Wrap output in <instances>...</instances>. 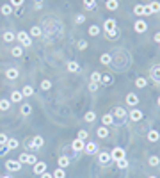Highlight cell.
I'll use <instances>...</instances> for the list:
<instances>
[{
  "label": "cell",
  "instance_id": "44",
  "mask_svg": "<svg viewBox=\"0 0 160 178\" xmlns=\"http://www.w3.org/2000/svg\"><path fill=\"white\" fill-rule=\"evenodd\" d=\"M85 48H87V41L80 39V41H78V50H85Z\"/></svg>",
  "mask_w": 160,
  "mask_h": 178
},
{
  "label": "cell",
  "instance_id": "54",
  "mask_svg": "<svg viewBox=\"0 0 160 178\" xmlns=\"http://www.w3.org/2000/svg\"><path fill=\"white\" fill-rule=\"evenodd\" d=\"M41 5H43V0H36V7H37V9H39V7H41Z\"/></svg>",
  "mask_w": 160,
  "mask_h": 178
},
{
  "label": "cell",
  "instance_id": "55",
  "mask_svg": "<svg viewBox=\"0 0 160 178\" xmlns=\"http://www.w3.org/2000/svg\"><path fill=\"white\" fill-rule=\"evenodd\" d=\"M155 41H157V43H160V32H157V34H155Z\"/></svg>",
  "mask_w": 160,
  "mask_h": 178
},
{
  "label": "cell",
  "instance_id": "31",
  "mask_svg": "<svg viewBox=\"0 0 160 178\" xmlns=\"http://www.w3.org/2000/svg\"><path fill=\"white\" fill-rule=\"evenodd\" d=\"M118 168H119V169H126V168H128V160H126V159H119V160H118Z\"/></svg>",
  "mask_w": 160,
  "mask_h": 178
},
{
  "label": "cell",
  "instance_id": "3",
  "mask_svg": "<svg viewBox=\"0 0 160 178\" xmlns=\"http://www.w3.org/2000/svg\"><path fill=\"white\" fill-rule=\"evenodd\" d=\"M5 168H7L9 171H20V169H21V162H20V160H7V162H5Z\"/></svg>",
  "mask_w": 160,
  "mask_h": 178
},
{
  "label": "cell",
  "instance_id": "28",
  "mask_svg": "<svg viewBox=\"0 0 160 178\" xmlns=\"http://www.w3.org/2000/svg\"><path fill=\"white\" fill-rule=\"evenodd\" d=\"M134 12H135L137 16H142V14H144V5H141V4L135 5V7H134Z\"/></svg>",
  "mask_w": 160,
  "mask_h": 178
},
{
  "label": "cell",
  "instance_id": "45",
  "mask_svg": "<svg viewBox=\"0 0 160 178\" xmlns=\"http://www.w3.org/2000/svg\"><path fill=\"white\" fill-rule=\"evenodd\" d=\"M110 82H112V78H110L109 75H103V77H102V84H110Z\"/></svg>",
  "mask_w": 160,
  "mask_h": 178
},
{
  "label": "cell",
  "instance_id": "14",
  "mask_svg": "<svg viewBox=\"0 0 160 178\" xmlns=\"http://www.w3.org/2000/svg\"><path fill=\"white\" fill-rule=\"evenodd\" d=\"M96 150H98V146H96L94 143H87V144L84 146V152H85V153H89V155H91V153H94Z\"/></svg>",
  "mask_w": 160,
  "mask_h": 178
},
{
  "label": "cell",
  "instance_id": "58",
  "mask_svg": "<svg viewBox=\"0 0 160 178\" xmlns=\"http://www.w3.org/2000/svg\"><path fill=\"white\" fill-rule=\"evenodd\" d=\"M159 105H160V98H159Z\"/></svg>",
  "mask_w": 160,
  "mask_h": 178
},
{
  "label": "cell",
  "instance_id": "40",
  "mask_svg": "<svg viewBox=\"0 0 160 178\" xmlns=\"http://www.w3.org/2000/svg\"><path fill=\"white\" fill-rule=\"evenodd\" d=\"M50 87H52V82H50V80H43V82H41V89H45V91H48Z\"/></svg>",
  "mask_w": 160,
  "mask_h": 178
},
{
  "label": "cell",
  "instance_id": "52",
  "mask_svg": "<svg viewBox=\"0 0 160 178\" xmlns=\"http://www.w3.org/2000/svg\"><path fill=\"white\" fill-rule=\"evenodd\" d=\"M7 152H9V148H7V146L4 144V148H0V155H4V153H7Z\"/></svg>",
  "mask_w": 160,
  "mask_h": 178
},
{
  "label": "cell",
  "instance_id": "56",
  "mask_svg": "<svg viewBox=\"0 0 160 178\" xmlns=\"http://www.w3.org/2000/svg\"><path fill=\"white\" fill-rule=\"evenodd\" d=\"M2 178H11V177H7V175H5V177H2Z\"/></svg>",
  "mask_w": 160,
  "mask_h": 178
},
{
  "label": "cell",
  "instance_id": "42",
  "mask_svg": "<svg viewBox=\"0 0 160 178\" xmlns=\"http://www.w3.org/2000/svg\"><path fill=\"white\" fill-rule=\"evenodd\" d=\"M77 139L85 141V139H87V130H78V137H77Z\"/></svg>",
  "mask_w": 160,
  "mask_h": 178
},
{
  "label": "cell",
  "instance_id": "5",
  "mask_svg": "<svg viewBox=\"0 0 160 178\" xmlns=\"http://www.w3.org/2000/svg\"><path fill=\"white\" fill-rule=\"evenodd\" d=\"M134 29H135V32L142 34V32H146L148 25H146V21H144V20H137V21H135V25H134Z\"/></svg>",
  "mask_w": 160,
  "mask_h": 178
},
{
  "label": "cell",
  "instance_id": "27",
  "mask_svg": "<svg viewBox=\"0 0 160 178\" xmlns=\"http://www.w3.org/2000/svg\"><path fill=\"white\" fill-rule=\"evenodd\" d=\"M53 178H66V173H64V169L62 168H59V169H55L53 171V175H52Z\"/></svg>",
  "mask_w": 160,
  "mask_h": 178
},
{
  "label": "cell",
  "instance_id": "53",
  "mask_svg": "<svg viewBox=\"0 0 160 178\" xmlns=\"http://www.w3.org/2000/svg\"><path fill=\"white\" fill-rule=\"evenodd\" d=\"M41 178H53V177H52V175H50V173H46V171H45V173H43V175H41Z\"/></svg>",
  "mask_w": 160,
  "mask_h": 178
},
{
  "label": "cell",
  "instance_id": "36",
  "mask_svg": "<svg viewBox=\"0 0 160 178\" xmlns=\"http://www.w3.org/2000/svg\"><path fill=\"white\" fill-rule=\"evenodd\" d=\"M11 53H12L14 57H21V53H23V50H21V46H14Z\"/></svg>",
  "mask_w": 160,
  "mask_h": 178
},
{
  "label": "cell",
  "instance_id": "1",
  "mask_svg": "<svg viewBox=\"0 0 160 178\" xmlns=\"http://www.w3.org/2000/svg\"><path fill=\"white\" fill-rule=\"evenodd\" d=\"M103 30L110 36V37H116V34H118V30H116V20H105V23H103Z\"/></svg>",
  "mask_w": 160,
  "mask_h": 178
},
{
  "label": "cell",
  "instance_id": "24",
  "mask_svg": "<svg viewBox=\"0 0 160 178\" xmlns=\"http://www.w3.org/2000/svg\"><path fill=\"white\" fill-rule=\"evenodd\" d=\"M14 39H16V34H12V32H4V41L11 43V41H14Z\"/></svg>",
  "mask_w": 160,
  "mask_h": 178
},
{
  "label": "cell",
  "instance_id": "41",
  "mask_svg": "<svg viewBox=\"0 0 160 178\" xmlns=\"http://www.w3.org/2000/svg\"><path fill=\"white\" fill-rule=\"evenodd\" d=\"M94 119H96V116H94V112H87V114H85V121H87V123H93Z\"/></svg>",
  "mask_w": 160,
  "mask_h": 178
},
{
  "label": "cell",
  "instance_id": "49",
  "mask_svg": "<svg viewBox=\"0 0 160 178\" xmlns=\"http://www.w3.org/2000/svg\"><path fill=\"white\" fill-rule=\"evenodd\" d=\"M27 159H28V155H27V153H21V155H20V159H18V160H20V162H21V164H23V162H25V164H27Z\"/></svg>",
  "mask_w": 160,
  "mask_h": 178
},
{
  "label": "cell",
  "instance_id": "57",
  "mask_svg": "<svg viewBox=\"0 0 160 178\" xmlns=\"http://www.w3.org/2000/svg\"><path fill=\"white\" fill-rule=\"evenodd\" d=\"M150 178H157V177H150Z\"/></svg>",
  "mask_w": 160,
  "mask_h": 178
},
{
  "label": "cell",
  "instance_id": "47",
  "mask_svg": "<svg viewBox=\"0 0 160 178\" xmlns=\"http://www.w3.org/2000/svg\"><path fill=\"white\" fill-rule=\"evenodd\" d=\"M23 2H25V0H11V5L20 7V5H23Z\"/></svg>",
  "mask_w": 160,
  "mask_h": 178
},
{
  "label": "cell",
  "instance_id": "4",
  "mask_svg": "<svg viewBox=\"0 0 160 178\" xmlns=\"http://www.w3.org/2000/svg\"><path fill=\"white\" fill-rule=\"evenodd\" d=\"M110 157H112V160H119V159H125V150L123 148H114L112 150V153H110Z\"/></svg>",
  "mask_w": 160,
  "mask_h": 178
},
{
  "label": "cell",
  "instance_id": "46",
  "mask_svg": "<svg viewBox=\"0 0 160 178\" xmlns=\"http://www.w3.org/2000/svg\"><path fill=\"white\" fill-rule=\"evenodd\" d=\"M36 162H37V159H36L34 155H28V159H27V164H32V166H34Z\"/></svg>",
  "mask_w": 160,
  "mask_h": 178
},
{
  "label": "cell",
  "instance_id": "12",
  "mask_svg": "<svg viewBox=\"0 0 160 178\" xmlns=\"http://www.w3.org/2000/svg\"><path fill=\"white\" fill-rule=\"evenodd\" d=\"M71 146H73V150H75V152H84V146H85V144H84V141H80V139H75Z\"/></svg>",
  "mask_w": 160,
  "mask_h": 178
},
{
  "label": "cell",
  "instance_id": "35",
  "mask_svg": "<svg viewBox=\"0 0 160 178\" xmlns=\"http://www.w3.org/2000/svg\"><path fill=\"white\" fill-rule=\"evenodd\" d=\"M30 36L39 37V36H41V29H39V27H32V29H30Z\"/></svg>",
  "mask_w": 160,
  "mask_h": 178
},
{
  "label": "cell",
  "instance_id": "51",
  "mask_svg": "<svg viewBox=\"0 0 160 178\" xmlns=\"http://www.w3.org/2000/svg\"><path fill=\"white\" fill-rule=\"evenodd\" d=\"M89 89H91V91H96V89H98V84H96V82H89Z\"/></svg>",
  "mask_w": 160,
  "mask_h": 178
},
{
  "label": "cell",
  "instance_id": "50",
  "mask_svg": "<svg viewBox=\"0 0 160 178\" xmlns=\"http://www.w3.org/2000/svg\"><path fill=\"white\" fill-rule=\"evenodd\" d=\"M5 143H7V136H5V134H0V144L4 146Z\"/></svg>",
  "mask_w": 160,
  "mask_h": 178
},
{
  "label": "cell",
  "instance_id": "34",
  "mask_svg": "<svg viewBox=\"0 0 160 178\" xmlns=\"http://www.w3.org/2000/svg\"><path fill=\"white\" fill-rule=\"evenodd\" d=\"M89 34H91V36H98V34H100V27L91 25V27H89Z\"/></svg>",
  "mask_w": 160,
  "mask_h": 178
},
{
  "label": "cell",
  "instance_id": "13",
  "mask_svg": "<svg viewBox=\"0 0 160 178\" xmlns=\"http://www.w3.org/2000/svg\"><path fill=\"white\" fill-rule=\"evenodd\" d=\"M5 77H7L9 80H14V78L18 77V70H16V68H9V70L5 71Z\"/></svg>",
  "mask_w": 160,
  "mask_h": 178
},
{
  "label": "cell",
  "instance_id": "19",
  "mask_svg": "<svg viewBox=\"0 0 160 178\" xmlns=\"http://www.w3.org/2000/svg\"><path fill=\"white\" fill-rule=\"evenodd\" d=\"M96 134H98V137H102V139H105V137L109 136V130H107V127H100V128L96 130Z\"/></svg>",
  "mask_w": 160,
  "mask_h": 178
},
{
  "label": "cell",
  "instance_id": "18",
  "mask_svg": "<svg viewBox=\"0 0 160 178\" xmlns=\"http://www.w3.org/2000/svg\"><path fill=\"white\" fill-rule=\"evenodd\" d=\"M105 5H107V9H109V11H116V9L119 7L118 0H107V4H105Z\"/></svg>",
  "mask_w": 160,
  "mask_h": 178
},
{
  "label": "cell",
  "instance_id": "6",
  "mask_svg": "<svg viewBox=\"0 0 160 178\" xmlns=\"http://www.w3.org/2000/svg\"><path fill=\"white\" fill-rule=\"evenodd\" d=\"M98 160H100V164H109L110 160H112V157H110V153H107V152H102L100 155H98Z\"/></svg>",
  "mask_w": 160,
  "mask_h": 178
},
{
  "label": "cell",
  "instance_id": "7",
  "mask_svg": "<svg viewBox=\"0 0 160 178\" xmlns=\"http://www.w3.org/2000/svg\"><path fill=\"white\" fill-rule=\"evenodd\" d=\"M45 171H46V164L45 162H36L34 164V173L36 175H43Z\"/></svg>",
  "mask_w": 160,
  "mask_h": 178
},
{
  "label": "cell",
  "instance_id": "29",
  "mask_svg": "<svg viewBox=\"0 0 160 178\" xmlns=\"http://www.w3.org/2000/svg\"><path fill=\"white\" fill-rule=\"evenodd\" d=\"M91 82H102V73H98V71H94L93 75H91Z\"/></svg>",
  "mask_w": 160,
  "mask_h": 178
},
{
  "label": "cell",
  "instance_id": "43",
  "mask_svg": "<svg viewBox=\"0 0 160 178\" xmlns=\"http://www.w3.org/2000/svg\"><path fill=\"white\" fill-rule=\"evenodd\" d=\"M135 86H137V87H146V78H137V80H135Z\"/></svg>",
  "mask_w": 160,
  "mask_h": 178
},
{
  "label": "cell",
  "instance_id": "8",
  "mask_svg": "<svg viewBox=\"0 0 160 178\" xmlns=\"http://www.w3.org/2000/svg\"><path fill=\"white\" fill-rule=\"evenodd\" d=\"M126 103H128V105H132V107H135V105L139 103V96H137V94H134V93H130V94L126 96Z\"/></svg>",
  "mask_w": 160,
  "mask_h": 178
},
{
  "label": "cell",
  "instance_id": "25",
  "mask_svg": "<svg viewBox=\"0 0 160 178\" xmlns=\"http://www.w3.org/2000/svg\"><path fill=\"white\" fill-rule=\"evenodd\" d=\"M30 112H32V107H30L28 103H23V105H21V114H23V116H28Z\"/></svg>",
  "mask_w": 160,
  "mask_h": 178
},
{
  "label": "cell",
  "instance_id": "48",
  "mask_svg": "<svg viewBox=\"0 0 160 178\" xmlns=\"http://www.w3.org/2000/svg\"><path fill=\"white\" fill-rule=\"evenodd\" d=\"M75 21H77V23H84V21H85V16H84V14H78V16L75 18Z\"/></svg>",
  "mask_w": 160,
  "mask_h": 178
},
{
  "label": "cell",
  "instance_id": "37",
  "mask_svg": "<svg viewBox=\"0 0 160 178\" xmlns=\"http://www.w3.org/2000/svg\"><path fill=\"white\" fill-rule=\"evenodd\" d=\"M100 62H102V64H110V55H109V53H103V55L100 57Z\"/></svg>",
  "mask_w": 160,
  "mask_h": 178
},
{
  "label": "cell",
  "instance_id": "2",
  "mask_svg": "<svg viewBox=\"0 0 160 178\" xmlns=\"http://www.w3.org/2000/svg\"><path fill=\"white\" fill-rule=\"evenodd\" d=\"M16 39H18L23 46H30V43H32V41H30V36H28L27 32H20V34L16 36Z\"/></svg>",
  "mask_w": 160,
  "mask_h": 178
},
{
  "label": "cell",
  "instance_id": "39",
  "mask_svg": "<svg viewBox=\"0 0 160 178\" xmlns=\"http://www.w3.org/2000/svg\"><path fill=\"white\" fill-rule=\"evenodd\" d=\"M159 164H160V159L157 157V155L150 157V166H153V168H155V166H159Z\"/></svg>",
  "mask_w": 160,
  "mask_h": 178
},
{
  "label": "cell",
  "instance_id": "38",
  "mask_svg": "<svg viewBox=\"0 0 160 178\" xmlns=\"http://www.w3.org/2000/svg\"><path fill=\"white\" fill-rule=\"evenodd\" d=\"M84 5H85V9H94L96 0H84Z\"/></svg>",
  "mask_w": 160,
  "mask_h": 178
},
{
  "label": "cell",
  "instance_id": "10",
  "mask_svg": "<svg viewBox=\"0 0 160 178\" xmlns=\"http://www.w3.org/2000/svg\"><path fill=\"white\" fill-rule=\"evenodd\" d=\"M151 78H153L155 82H160V64L151 68Z\"/></svg>",
  "mask_w": 160,
  "mask_h": 178
},
{
  "label": "cell",
  "instance_id": "15",
  "mask_svg": "<svg viewBox=\"0 0 160 178\" xmlns=\"http://www.w3.org/2000/svg\"><path fill=\"white\" fill-rule=\"evenodd\" d=\"M78 70H80V66H78L77 61H69V62H68V71L75 73V71H78Z\"/></svg>",
  "mask_w": 160,
  "mask_h": 178
},
{
  "label": "cell",
  "instance_id": "11",
  "mask_svg": "<svg viewBox=\"0 0 160 178\" xmlns=\"http://www.w3.org/2000/svg\"><path fill=\"white\" fill-rule=\"evenodd\" d=\"M21 100H23V94H21V91H12V93H11V102L18 103V102H21Z\"/></svg>",
  "mask_w": 160,
  "mask_h": 178
},
{
  "label": "cell",
  "instance_id": "26",
  "mask_svg": "<svg viewBox=\"0 0 160 178\" xmlns=\"http://www.w3.org/2000/svg\"><path fill=\"white\" fill-rule=\"evenodd\" d=\"M5 146H7L9 150H14V148H18V141H16V139H7Z\"/></svg>",
  "mask_w": 160,
  "mask_h": 178
},
{
  "label": "cell",
  "instance_id": "21",
  "mask_svg": "<svg viewBox=\"0 0 160 178\" xmlns=\"http://www.w3.org/2000/svg\"><path fill=\"white\" fill-rule=\"evenodd\" d=\"M0 11H2V14L9 16V14L12 12V5H11V4H5V5H2V9H0Z\"/></svg>",
  "mask_w": 160,
  "mask_h": 178
},
{
  "label": "cell",
  "instance_id": "9",
  "mask_svg": "<svg viewBox=\"0 0 160 178\" xmlns=\"http://www.w3.org/2000/svg\"><path fill=\"white\" fill-rule=\"evenodd\" d=\"M130 119H132V121H141V119H142V112H141L139 109H134V111L130 112Z\"/></svg>",
  "mask_w": 160,
  "mask_h": 178
},
{
  "label": "cell",
  "instance_id": "22",
  "mask_svg": "<svg viewBox=\"0 0 160 178\" xmlns=\"http://www.w3.org/2000/svg\"><path fill=\"white\" fill-rule=\"evenodd\" d=\"M21 94H23V96H32V94H34V87H32V86H25L23 91H21Z\"/></svg>",
  "mask_w": 160,
  "mask_h": 178
},
{
  "label": "cell",
  "instance_id": "30",
  "mask_svg": "<svg viewBox=\"0 0 160 178\" xmlns=\"http://www.w3.org/2000/svg\"><path fill=\"white\" fill-rule=\"evenodd\" d=\"M68 164H69V159H68V157H61V159H59V168H62V169H64Z\"/></svg>",
  "mask_w": 160,
  "mask_h": 178
},
{
  "label": "cell",
  "instance_id": "20",
  "mask_svg": "<svg viewBox=\"0 0 160 178\" xmlns=\"http://www.w3.org/2000/svg\"><path fill=\"white\" fill-rule=\"evenodd\" d=\"M41 146H43V137L36 136V137L32 139V148H41Z\"/></svg>",
  "mask_w": 160,
  "mask_h": 178
},
{
  "label": "cell",
  "instance_id": "23",
  "mask_svg": "<svg viewBox=\"0 0 160 178\" xmlns=\"http://www.w3.org/2000/svg\"><path fill=\"white\" fill-rule=\"evenodd\" d=\"M112 116H114V118H125V116H126V112H125V109H123V107H118V109L114 111V114H112Z\"/></svg>",
  "mask_w": 160,
  "mask_h": 178
},
{
  "label": "cell",
  "instance_id": "32",
  "mask_svg": "<svg viewBox=\"0 0 160 178\" xmlns=\"http://www.w3.org/2000/svg\"><path fill=\"white\" fill-rule=\"evenodd\" d=\"M11 107V102L9 100H0V111H7Z\"/></svg>",
  "mask_w": 160,
  "mask_h": 178
},
{
  "label": "cell",
  "instance_id": "16",
  "mask_svg": "<svg viewBox=\"0 0 160 178\" xmlns=\"http://www.w3.org/2000/svg\"><path fill=\"white\" fill-rule=\"evenodd\" d=\"M102 123H103V127L112 125V123H114V116H112V114H105V116L102 118Z\"/></svg>",
  "mask_w": 160,
  "mask_h": 178
},
{
  "label": "cell",
  "instance_id": "17",
  "mask_svg": "<svg viewBox=\"0 0 160 178\" xmlns=\"http://www.w3.org/2000/svg\"><path fill=\"white\" fill-rule=\"evenodd\" d=\"M148 139H150L151 143H155V141H159L160 139V134L157 132V130H150V132H148Z\"/></svg>",
  "mask_w": 160,
  "mask_h": 178
},
{
  "label": "cell",
  "instance_id": "33",
  "mask_svg": "<svg viewBox=\"0 0 160 178\" xmlns=\"http://www.w3.org/2000/svg\"><path fill=\"white\" fill-rule=\"evenodd\" d=\"M150 9H151V12H159L160 11V2H151V4H150Z\"/></svg>",
  "mask_w": 160,
  "mask_h": 178
}]
</instances>
